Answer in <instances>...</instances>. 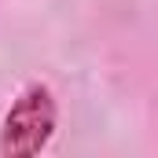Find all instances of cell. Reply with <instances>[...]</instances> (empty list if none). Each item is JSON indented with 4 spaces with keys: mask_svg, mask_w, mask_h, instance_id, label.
<instances>
[{
    "mask_svg": "<svg viewBox=\"0 0 158 158\" xmlns=\"http://www.w3.org/2000/svg\"><path fill=\"white\" fill-rule=\"evenodd\" d=\"M55 96L48 85H26L19 92V99L11 103V110L4 114V129H0V151L11 158L37 155L48 147L52 132H55Z\"/></svg>",
    "mask_w": 158,
    "mask_h": 158,
    "instance_id": "cell-1",
    "label": "cell"
}]
</instances>
